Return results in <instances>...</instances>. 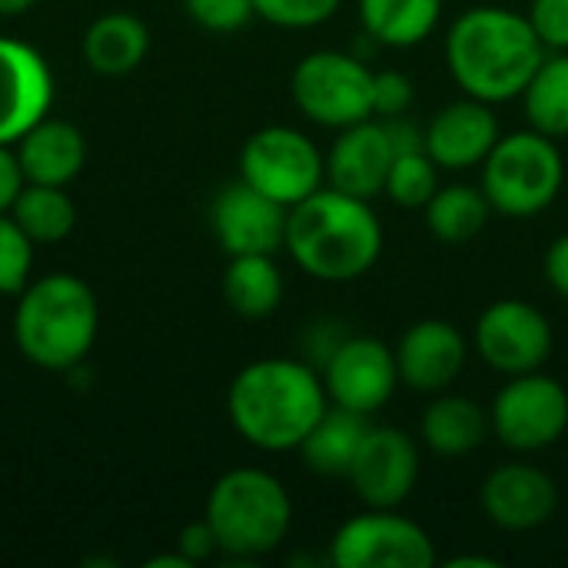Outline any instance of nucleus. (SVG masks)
Listing matches in <instances>:
<instances>
[{"label": "nucleus", "mask_w": 568, "mask_h": 568, "mask_svg": "<svg viewBox=\"0 0 568 568\" xmlns=\"http://www.w3.org/2000/svg\"><path fill=\"white\" fill-rule=\"evenodd\" d=\"M329 409L323 373L303 359L266 356L236 373L226 393L233 429L263 453L300 449Z\"/></svg>", "instance_id": "nucleus-1"}, {"label": "nucleus", "mask_w": 568, "mask_h": 568, "mask_svg": "<svg viewBox=\"0 0 568 568\" xmlns=\"http://www.w3.org/2000/svg\"><path fill=\"white\" fill-rule=\"evenodd\" d=\"M542 60L546 47L529 17L509 7H473L446 33V67L456 87L493 106L523 97Z\"/></svg>", "instance_id": "nucleus-2"}, {"label": "nucleus", "mask_w": 568, "mask_h": 568, "mask_svg": "<svg viewBox=\"0 0 568 568\" xmlns=\"http://www.w3.org/2000/svg\"><path fill=\"white\" fill-rule=\"evenodd\" d=\"M293 263L323 283H353L383 256V223L369 200L320 186L290 206L286 243Z\"/></svg>", "instance_id": "nucleus-3"}, {"label": "nucleus", "mask_w": 568, "mask_h": 568, "mask_svg": "<svg viewBox=\"0 0 568 568\" xmlns=\"http://www.w3.org/2000/svg\"><path fill=\"white\" fill-rule=\"evenodd\" d=\"M100 306L93 290L73 273H50L20 290L13 310L17 349L40 369H73L93 346Z\"/></svg>", "instance_id": "nucleus-4"}, {"label": "nucleus", "mask_w": 568, "mask_h": 568, "mask_svg": "<svg viewBox=\"0 0 568 568\" xmlns=\"http://www.w3.org/2000/svg\"><path fill=\"white\" fill-rule=\"evenodd\" d=\"M230 559H260L280 549L293 526V499L266 469H230L216 479L203 516Z\"/></svg>", "instance_id": "nucleus-5"}, {"label": "nucleus", "mask_w": 568, "mask_h": 568, "mask_svg": "<svg viewBox=\"0 0 568 568\" xmlns=\"http://www.w3.org/2000/svg\"><path fill=\"white\" fill-rule=\"evenodd\" d=\"M479 170V186L489 206L516 220L549 210L566 183V160L559 143L532 126L503 133Z\"/></svg>", "instance_id": "nucleus-6"}, {"label": "nucleus", "mask_w": 568, "mask_h": 568, "mask_svg": "<svg viewBox=\"0 0 568 568\" xmlns=\"http://www.w3.org/2000/svg\"><path fill=\"white\" fill-rule=\"evenodd\" d=\"M373 70L363 57L346 50H313L290 77L296 110L326 130H346L373 120Z\"/></svg>", "instance_id": "nucleus-7"}, {"label": "nucleus", "mask_w": 568, "mask_h": 568, "mask_svg": "<svg viewBox=\"0 0 568 568\" xmlns=\"http://www.w3.org/2000/svg\"><path fill=\"white\" fill-rule=\"evenodd\" d=\"M240 180L286 210L326 186V156L293 126H263L240 150Z\"/></svg>", "instance_id": "nucleus-8"}, {"label": "nucleus", "mask_w": 568, "mask_h": 568, "mask_svg": "<svg viewBox=\"0 0 568 568\" xmlns=\"http://www.w3.org/2000/svg\"><path fill=\"white\" fill-rule=\"evenodd\" d=\"M489 429L513 453H542L568 429L566 386L542 369L509 376L489 406Z\"/></svg>", "instance_id": "nucleus-9"}, {"label": "nucleus", "mask_w": 568, "mask_h": 568, "mask_svg": "<svg viewBox=\"0 0 568 568\" xmlns=\"http://www.w3.org/2000/svg\"><path fill=\"white\" fill-rule=\"evenodd\" d=\"M329 562L336 568H429L436 562V542L396 509H366L336 529Z\"/></svg>", "instance_id": "nucleus-10"}, {"label": "nucleus", "mask_w": 568, "mask_h": 568, "mask_svg": "<svg viewBox=\"0 0 568 568\" xmlns=\"http://www.w3.org/2000/svg\"><path fill=\"white\" fill-rule=\"evenodd\" d=\"M552 326L546 313L526 300H499L476 320L473 346L486 366L503 376L536 373L552 356Z\"/></svg>", "instance_id": "nucleus-11"}, {"label": "nucleus", "mask_w": 568, "mask_h": 568, "mask_svg": "<svg viewBox=\"0 0 568 568\" xmlns=\"http://www.w3.org/2000/svg\"><path fill=\"white\" fill-rule=\"evenodd\" d=\"M399 383L396 349L376 336H346L323 363V386L329 403L359 416L379 413Z\"/></svg>", "instance_id": "nucleus-12"}, {"label": "nucleus", "mask_w": 568, "mask_h": 568, "mask_svg": "<svg viewBox=\"0 0 568 568\" xmlns=\"http://www.w3.org/2000/svg\"><path fill=\"white\" fill-rule=\"evenodd\" d=\"M346 479L366 509H399L419 483V446L396 426H369Z\"/></svg>", "instance_id": "nucleus-13"}, {"label": "nucleus", "mask_w": 568, "mask_h": 568, "mask_svg": "<svg viewBox=\"0 0 568 568\" xmlns=\"http://www.w3.org/2000/svg\"><path fill=\"white\" fill-rule=\"evenodd\" d=\"M286 216L290 210L246 180L230 183L220 190L210 210V226L216 243L226 250V256L243 253H276L286 243Z\"/></svg>", "instance_id": "nucleus-14"}, {"label": "nucleus", "mask_w": 568, "mask_h": 568, "mask_svg": "<svg viewBox=\"0 0 568 568\" xmlns=\"http://www.w3.org/2000/svg\"><path fill=\"white\" fill-rule=\"evenodd\" d=\"M483 513L506 532H532L559 509L556 479L532 463H506L483 483Z\"/></svg>", "instance_id": "nucleus-15"}, {"label": "nucleus", "mask_w": 568, "mask_h": 568, "mask_svg": "<svg viewBox=\"0 0 568 568\" xmlns=\"http://www.w3.org/2000/svg\"><path fill=\"white\" fill-rule=\"evenodd\" d=\"M53 77L47 60L10 37H0V143H17L50 113Z\"/></svg>", "instance_id": "nucleus-16"}, {"label": "nucleus", "mask_w": 568, "mask_h": 568, "mask_svg": "<svg viewBox=\"0 0 568 568\" xmlns=\"http://www.w3.org/2000/svg\"><path fill=\"white\" fill-rule=\"evenodd\" d=\"M469 343L446 320H419L396 343L399 379L416 393H446L466 369Z\"/></svg>", "instance_id": "nucleus-17"}, {"label": "nucleus", "mask_w": 568, "mask_h": 568, "mask_svg": "<svg viewBox=\"0 0 568 568\" xmlns=\"http://www.w3.org/2000/svg\"><path fill=\"white\" fill-rule=\"evenodd\" d=\"M503 136L493 103L476 97H463L443 106L426 126V153L436 160L439 170H473L483 166L496 140Z\"/></svg>", "instance_id": "nucleus-18"}, {"label": "nucleus", "mask_w": 568, "mask_h": 568, "mask_svg": "<svg viewBox=\"0 0 568 568\" xmlns=\"http://www.w3.org/2000/svg\"><path fill=\"white\" fill-rule=\"evenodd\" d=\"M393 140L386 123L363 120L333 140L326 153V186L343 190L359 200H373L386 190V176L393 166Z\"/></svg>", "instance_id": "nucleus-19"}, {"label": "nucleus", "mask_w": 568, "mask_h": 568, "mask_svg": "<svg viewBox=\"0 0 568 568\" xmlns=\"http://www.w3.org/2000/svg\"><path fill=\"white\" fill-rule=\"evenodd\" d=\"M13 153H17V163H20L27 183L67 186L83 170L87 143L73 123L43 116L13 143Z\"/></svg>", "instance_id": "nucleus-20"}, {"label": "nucleus", "mask_w": 568, "mask_h": 568, "mask_svg": "<svg viewBox=\"0 0 568 568\" xmlns=\"http://www.w3.org/2000/svg\"><path fill=\"white\" fill-rule=\"evenodd\" d=\"M419 436L436 456L459 459V456L476 453L486 443L489 416L476 399L446 393L426 406V413L419 419Z\"/></svg>", "instance_id": "nucleus-21"}, {"label": "nucleus", "mask_w": 568, "mask_h": 568, "mask_svg": "<svg viewBox=\"0 0 568 568\" xmlns=\"http://www.w3.org/2000/svg\"><path fill=\"white\" fill-rule=\"evenodd\" d=\"M150 50V30L140 17L113 10L97 17L83 33V60L93 73L123 77L143 63Z\"/></svg>", "instance_id": "nucleus-22"}, {"label": "nucleus", "mask_w": 568, "mask_h": 568, "mask_svg": "<svg viewBox=\"0 0 568 568\" xmlns=\"http://www.w3.org/2000/svg\"><path fill=\"white\" fill-rule=\"evenodd\" d=\"M356 7L363 33L393 50L426 43L443 17V0H356Z\"/></svg>", "instance_id": "nucleus-23"}, {"label": "nucleus", "mask_w": 568, "mask_h": 568, "mask_svg": "<svg viewBox=\"0 0 568 568\" xmlns=\"http://www.w3.org/2000/svg\"><path fill=\"white\" fill-rule=\"evenodd\" d=\"M366 429H369V416H359L353 409L329 403V409L320 416V423L310 429V436L303 439L296 453L303 456L306 469H313L316 476L346 479Z\"/></svg>", "instance_id": "nucleus-24"}, {"label": "nucleus", "mask_w": 568, "mask_h": 568, "mask_svg": "<svg viewBox=\"0 0 568 568\" xmlns=\"http://www.w3.org/2000/svg\"><path fill=\"white\" fill-rule=\"evenodd\" d=\"M223 296L233 313L243 320H263L283 303V273L273 253H243L230 256L223 273Z\"/></svg>", "instance_id": "nucleus-25"}, {"label": "nucleus", "mask_w": 568, "mask_h": 568, "mask_svg": "<svg viewBox=\"0 0 568 568\" xmlns=\"http://www.w3.org/2000/svg\"><path fill=\"white\" fill-rule=\"evenodd\" d=\"M523 110L532 130L566 140L568 136V50L546 53L532 80L523 90Z\"/></svg>", "instance_id": "nucleus-26"}, {"label": "nucleus", "mask_w": 568, "mask_h": 568, "mask_svg": "<svg viewBox=\"0 0 568 568\" xmlns=\"http://www.w3.org/2000/svg\"><path fill=\"white\" fill-rule=\"evenodd\" d=\"M13 223L30 236V243H60L77 226V206L63 186L23 183L10 206Z\"/></svg>", "instance_id": "nucleus-27"}, {"label": "nucleus", "mask_w": 568, "mask_h": 568, "mask_svg": "<svg viewBox=\"0 0 568 568\" xmlns=\"http://www.w3.org/2000/svg\"><path fill=\"white\" fill-rule=\"evenodd\" d=\"M489 213L493 206L483 186L453 183V186H439L436 196L426 203V226L443 243H469L486 230Z\"/></svg>", "instance_id": "nucleus-28"}, {"label": "nucleus", "mask_w": 568, "mask_h": 568, "mask_svg": "<svg viewBox=\"0 0 568 568\" xmlns=\"http://www.w3.org/2000/svg\"><path fill=\"white\" fill-rule=\"evenodd\" d=\"M439 190V166L426 150L396 153L389 176H386V196L403 210H426V203Z\"/></svg>", "instance_id": "nucleus-29"}, {"label": "nucleus", "mask_w": 568, "mask_h": 568, "mask_svg": "<svg viewBox=\"0 0 568 568\" xmlns=\"http://www.w3.org/2000/svg\"><path fill=\"white\" fill-rule=\"evenodd\" d=\"M33 243L13 223V216L0 213V296H13L30 283Z\"/></svg>", "instance_id": "nucleus-30"}, {"label": "nucleus", "mask_w": 568, "mask_h": 568, "mask_svg": "<svg viewBox=\"0 0 568 568\" xmlns=\"http://www.w3.org/2000/svg\"><path fill=\"white\" fill-rule=\"evenodd\" d=\"M343 0H253L256 17L283 30H310L336 17Z\"/></svg>", "instance_id": "nucleus-31"}, {"label": "nucleus", "mask_w": 568, "mask_h": 568, "mask_svg": "<svg viewBox=\"0 0 568 568\" xmlns=\"http://www.w3.org/2000/svg\"><path fill=\"white\" fill-rule=\"evenodd\" d=\"M183 7L200 27L213 33H233L246 27L250 17H256L253 0H183Z\"/></svg>", "instance_id": "nucleus-32"}, {"label": "nucleus", "mask_w": 568, "mask_h": 568, "mask_svg": "<svg viewBox=\"0 0 568 568\" xmlns=\"http://www.w3.org/2000/svg\"><path fill=\"white\" fill-rule=\"evenodd\" d=\"M413 80L399 70H379L373 77V116L396 120L413 106Z\"/></svg>", "instance_id": "nucleus-33"}, {"label": "nucleus", "mask_w": 568, "mask_h": 568, "mask_svg": "<svg viewBox=\"0 0 568 568\" xmlns=\"http://www.w3.org/2000/svg\"><path fill=\"white\" fill-rule=\"evenodd\" d=\"M526 17L546 50H568V0H532Z\"/></svg>", "instance_id": "nucleus-34"}, {"label": "nucleus", "mask_w": 568, "mask_h": 568, "mask_svg": "<svg viewBox=\"0 0 568 568\" xmlns=\"http://www.w3.org/2000/svg\"><path fill=\"white\" fill-rule=\"evenodd\" d=\"M180 556L190 562V566H200V562H206L210 556H216L220 552V542H216V536H213V529H210V523L206 519H200V523H190L183 532H180Z\"/></svg>", "instance_id": "nucleus-35"}, {"label": "nucleus", "mask_w": 568, "mask_h": 568, "mask_svg": "<svg viewBox=\"0 0 568 568\" xmlns=\"http://www.w3.org/2000/svg\"><path fill=\"white\" fill-rule=\"evenodd\" d=\"M23 183L27 180H23V170L17 163V153L10 150V143H0V213H10Z\"/></svg>", "instance_id": "nucleus-36"}, {"label": "nucleus", "mask_w": 568, "mask_h": 568, "mask_svg": "<svg viewBox=\"0 0 568 568\" xmlns=\"http://www.w3.org/2000/svg\"><path fill=\"white\" fill-rule=\"evenodd\" d=\"M546 280L562 300H568V233L552 240V246L546 250Z\"/></svg>", "instance_id": "nucleus-37"}, {"label": "nucleus", "mask_w": 568, "mask_h": 568, "mask_svg": "<svg viewBox=\"0 0 568 568\" xmlns=\"http://www.w3.org/2000/svg\"><path fill=\"white\" fill-rule=\"evenodd\" d=\"M446 566H449V568H463V566L496 568V566H499V562H496V559H489V556H456V559H449Z\"/></svg>", "instance_id": "nucleus-38"}, {"label": "nucleus", "mask_w": 568, "mask_h": 568, "mask_svg": "<svg viewBox=\"0 0 568 568\" xmlns=\"http://www.w3.org/2000/svg\"><path fill=\"white\" fill-rule=\"evenodd\" d=\"M37 0H0V17H17L23 10H30Z\"/></svg>", "instance_id": "nucleus-39"}]
</instances>
